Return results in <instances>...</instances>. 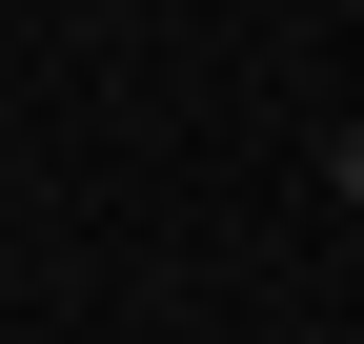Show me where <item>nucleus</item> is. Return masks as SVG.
<instances>
[{
	"instance_id": "1",
	"label": "nucleus",
	"mask_w": 364,
	"mask_h": 344,
	"mask_svg": "<svg viewBox=\"0 0 364 344\" xmlns=\"http://www.w3.org/2000/svg\"><path fill=\"white\" fill-rule=\"evenodd\" d=\"M324 183H344V203H364V122H344V142H324Z\"/></svg>"
}]
</instances>
